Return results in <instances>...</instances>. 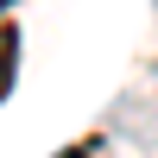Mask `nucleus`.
<instances>
[{
    "label": "nucleus",
    "instance_id": "obj_1",
    "mask_svg": "<svg viewBox=\"0 0 158 158\" xmlns=\"http://www.w3.org/2000/svg\"><path fill=\"white\" fill-rule=\"evenodd\" d=\"M13 70H19V25L0 19V101L13 95Z\"/></svg>",
    "mask_w": 158,
    "mask_h": 158
},
{
    "label": "nucleus",
    "instance_id": "obj_3",
    "mask_svg": "<svg viewBox=\"0 0 158 158\" xmlns=\"http://www.w3.org/2000/svg\"><path fill=\"white\" fill-rule=\"evenodd\" d=\"M0 13H6V0H0Z\"/></svg>",
    "mask_w": 158,
    "mask_h": 158
},
{
    "label": "nucleus",
    "instance_id": "obj_2",
    "mask_svg": "<svg viewBox=\"0 0 158 158\" xmlns=\"http://www.w3.org/2000/svg\"><path fill=\"white\" fill-rule=\"evenodd\" d=\"M57 158H89V146H70V152H57Z\"/></svg>",
    "mask_w": 158,
    "mask_h": 158
}]
</instances>
